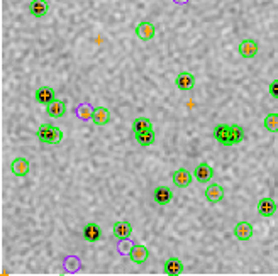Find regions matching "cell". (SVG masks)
Instances as JSON below:
<instances>
[{
  "instance_id": "cell-1",
  "label": "cell",
  "mask_w": 278,
  "mask_h": 276,
  "mask_svg": "<svg viewBox=\"0 0 278 276\" xmlns=\"http://www.w3.org/2000/svg\"><path fill=\"white\" fill-rule=\"evenodd\" d=\"M36 137L44 144H60L63 141V131L51 124H41L36 131Z\"/></svg>"
},
{
  "instance_id": "cell-2",
  "label": "cell",
  "mask_w": 278,
  "mask_h": 276,
  "mask_svg": "<svg viewBox=\"0 0 278 276\" xmlns=\"http://www.w3.org/2000/svg\"><path fill=\"white\" fill-rule=\"evenodd\" d=\"M212 136L221 146H234L232 144V137H231V126H227V124H217V126L214 127Z\"/></svg>"
},
{
  "instance_id": "cell-3",
  "label": "cell",
  "mask_w": 278,
  "mask_h": 276,
  "mask_svg": "<svg viewBox=\"0 0 278 276\" xmlns=\"http://www.w3.org/2000/svg\"><path fill=\"white\" fill-rule=\"evenodd\" d=\"M175 85L182 92H190L195 87V77L192 73H188V71H180L177 75V78H175Z\"/></svg>"
},
{
  "instance_id": "cell-4",
  "label": "cell",
  "mask_w": 278,
  "mask_h": 276,
  "mask_svg": "<svg viewBox=\"0 0 278 276\" xmlns=\"http://www.w3.org/2000/svg\"><path fill=\"white\" fill-rule=\"evenodd\" d=\"M172 180H173V185L177 186V188H187V186L192 185L194 176H192V173L185 170V168H180V170L172 173Z\"/></svg>"
},
{
  "instance_id": "cell-5",
  "label": "cell",
  "mask_w": 278,
  "mask_h": 276,
  "mask_svg": "<svg viewBox=\"0 0 278 276\" xmlns=\"http://www.w3.org/2000/svg\"><path fill=\"white\" fill-rule=\"evenodd\" d=\"M258 43L254 41V39H243V41L239 43V46H237V51H239V55L246 58V60H249V58H254L258 55Z\"/></svg>"
},
{
  "instance_id": "cell-6",
  "label": "cell",
  "mask_w": 278,
  "mask_h": 276,
  "mask_svg": "<svg viewBox=\"0 0 278 276\" xmlns=\"http://www.w3.org/2000/svg\"><path fill=\"white\" fill-rule=\"evenodd\" d=\"M194 176L197 178L199 183H209V181L214 178V168L210 166L209 163H200L195 166Z\"/></svg>"
},
{
  "instance_id": "cell-7",
  "label": "cell",
  "mask_w": 278,
  "mask_h": 276,
  "mask_svg": "<svg viewBox=\"0 0 278 276\" xmlns=\"http://www.w3.org/2000/svg\"><path fill=\"white\" fill-rule=\"evenodd\" d=\"M112 232L117 239L124 241V239H129L132 235V224L129 220H119L115 222L114 227H112Z\"/></svg>"
},
{
  "instance_id": "cell-8",
  "label": "cell",
  "mask_w": 278,
  "mask_h": 276,
  "mask_svg": "<svg viewBox=\"0 0 278 276\" xmlns=\"http://www.w3.org/2000/svg\"><path fill=\"white\" fill-rule=\"evenodd\" d=\"M224 198V188L217 183H210L207 188H205V200L210 203V205H216V203L222 202Z\"/></svg>"
},
{
  "instance_id": "cell-9",
  "label": "cell",
  "mask_w": 278,
  "mask_h": 276,
  "mask_svg": "<svg viewBox=\"0 0 278 276\" xmlns=\"http://www.w3.org/2000/svg\"><path fill=\"white\" fill-rule=\"evenodd\" d=\"M11 171H12V175L19 176V178L28 176L31 171V164L26 158H16V159H12V163H11Z\"/></svg>"
},
{
  "instance_id": "cell-10",
  "label": "cell",
  "mask_w": 278,
  "mask_h": 276,
  "mask_svg": "<svg viewBox=\"0 0 278 276\" xmlns=\"http://www.w3.org/2000/svg\"><path fill=\"white\" fill-rule=\"evenodd\" d=\"M155 34H156V29L150 21H143V22H139L137 24L136 36L141 39V41H151V39L155 38Z\"/></svg>"
},
{
  "instance_id": "cell-11",
  "label": "cell",
  "mask_w": 278,
  "mask_h": 276,
  "mask_svg": "<svg viewBox=\"0 0 278 276\" xmlns=\"http://www.w3.org/2000/svg\"><path fill=\"white\" fill-rule=\"evenodd\" d=\"M34 99L38 104L49 105L53 100H56V93L51 87H39L38 90L34 92Z\"/></svg>"
},
{
  "instance_id": "cell-12",
  "label": "cell",
  "mask_w": 278,
  "mask_h": 276,
  "mask_svg": "<svg viewBox=\"0 0 278 276\" xmlns=\"http://www.w3.org/2000/svg\"><path fill=\"white\" fill-rule=\"evenodd\" d=\"M234 235H236V239L237 241H249L251 237H253V234H254V230H253V225L249 224V222H239L236 227H234Z\"/></svg>"
},
{
  "instance_id": "cell-13",
  "label": "cell",
  "mask_w": 278,
  "mask_h": 276,
  "mask_svg": "<svg viewBox=\"0 0 278 276\" xmlns=\"http://www.w3.org/2000/svg\"><path fill=\"white\" fill-rule=\"evenodd\" d=\"M276 212V202L271 197H264L258 202V213L261 217H271Z\"/></svg>"
},
{
  "instance_id": "cell-14",
  "label": "cell",
  "mask_w": 278,
  "mask_h": 276,
  "mask_svg": "<svg viewBox=\"0 0 278 276\" xmlns=\"http://www.w3.org/2000/svg\"><path fill=\"white\" fill-rule=\"evenodd\" d=\"M183 271V262L178 257H170L163 264V273L167 276H180Z\"/></svg>"
},
{
  "instance_id": "cell-15",
  "label": "cell",
  "mask_w": 278,
  "mask_h": 276,
  "mask_svg": "<svg viewBox=\"0 0 278 276\" xmlns=\"http://www.w3.org/2000/svg\"><path fill=\"white\" fill-rule=\"evenodd\" d=\"M46 112L49 117L53 119H60L66 114V102L65 100H53L51 104L46 105Z\"/></svg>"
},
{
  "instance_id": "cell-16",
  "label": "cell",
  "mask_w": 278,
  "mask_h": 276,
  "mask_svg": "<svg viewBox=\"0 0 278 276\" xmlns=\"http://www.w3.org/2000/svg\"><path fill=\"white\" fill-rule=\"evenodd\" d=\"M92 121L95 126H107L110 122V112L105 107H95L92 110Z\"/></svg>"
},
{
  "instance_id": "cell-17",
  "label": "cell",
  "mask_w": 278,
  "mask_h": 276,
  "mask_svg": "<svg viewBox=\"0 0 278 276\" xmlns=\"http://www.w3.org/2000/svg\"><path fill=\"white\" fill-rule=\"evenodd\" d=\"M153 198L158 205H167V203L172 202L173 193L168 186H156L155 191H153Z\"/></svg>"
},
{
  "instance_id": "cell-18",
  "label": "cell",
  "mask_w": 278,
  "mask_h": 276,
  "mask_svg": "<svg viewBox=\"0 0 278 276\" xmlns=\"http://www.w3.org/2000/svg\"><path fill=\"white\" fill-rule=\"evenodd\" d=\"M49 11V4L48 0H31L29 2V12L34 17H43L46 16Z\"/></svg>"
},
{
  "instance_id": "cell-19",
  "label": "cell",
  "mask_w": 278,
  "mask_h": 276,
  "mask_svg": "<svg viewBox=\"0 0 278 276\" xmlns=\"http://www.w3.org/2000/svg\"><path fill=\"white\" fill-rule=\"evenodd\" d=\"M83 237L87 242H98L102 237V230L97 224H87L83 227Z\"/></svg>"
},
{
  "instance_id": "cell-20",
  "label": "cell",
  "mask_w": 278,
  "mask_h": 276,
  "mask_svg": "<svg viewBox=\"0 0 278 276\" xmlns=\"http://www.w3.org/2000/svg\"><path fill=\"white\" fill-rule=\"evenodd\" d=\"M148 256H150V251H148L146 246H134L131 249V252H129L131 261L136 262V264H143V262H146Z\"/></svg>"
},
{
  "instance_id": "cell-21",
  "label": "cell",
  "mask_w": 278,
  "mask_h": 276,
  "mask_svg": "<svg viewBox=\"0 0 278 276\" xmlns=\"http://www.w3.org/2000/svg\"><path fill=\"white\" fill-rule=\"evenodd\" d=\"M136 141L139 146H143V148H148V146L155 144L156 141V134L153 132V129L151 131H145V132H139V134H136Z\"/></svg>"
},
{
  "instance_id": "cell-22",
  "label": "cell",
  "mask_w": 278,
  "mask_h": 276,
  "mask_svg": "<svg viewBox=\"0 0 278 276\" xmlns=\"http://www.w3.org/2000/svg\"><path fill=\"white\" fill-rule=\"evenodd\" d=\"M151 129H153V124H151V121L148 117L134 119V122H132L134 134H139V132H145V131H151Z\"/></svg>"
},
{
  "instance_id": "cell-23",
  "label": "cell",
  "mask_w": 278,
  "mask_h": 276,
  "mask_svg": "<svg viewBox=\"0 0 278 276\" xmlns=\"http://www.w3.org/2000/svg\"><path fill=\"white\" fill-rule=\"evenodd\" d=\"M231 137H232V144H239V142L244 141V129L241 126H237V124H232L231 126Z\"/></svg>"
},
{
  "instance_id": "cell-24",
  "label": "cell",
  "mask_w": 278,
  "mask_h": 276,
  "mask_svg": "<svg viewBox=\"0 0 278 276\" xmlns=\"http://www.w3.org/2000/svg\"><path fill=\"white\" fill-rule=\"evenodd\" d=\"M264 127L270 132H278V114H268L264 117Z\"/></svg>"
},
{
  "instance_id": "cell-25",
  "label": "cell",
  "mask_w": 278,
  "mask_h": 276,
  "mask_svg": "<svg viewBox=\"0 0 278 276\" xmlns=\"http://www.w3.org/2000/svg\"><path fill=\"white\" fill-rule=\"evenodd\" d=\"M270 95L273 99H278V78L270 83Z\"/></svg>"
}]
</instances>
